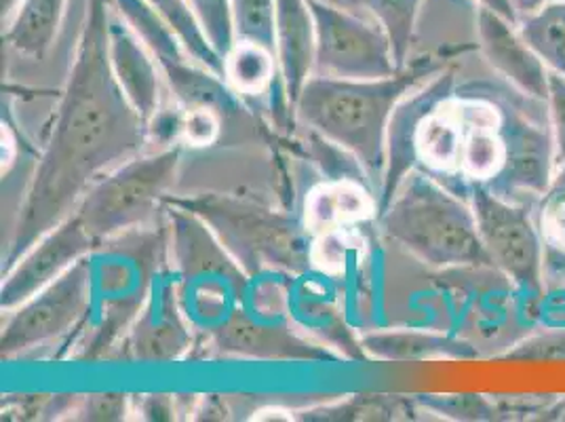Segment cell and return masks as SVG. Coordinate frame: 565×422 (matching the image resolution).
Segmentation results:
<instances>
[{
    "instance_id": "cell-35",
    "label": "cell",
    "mask_w": 565,
    "mask_h": 422,
    "mask_svg": "<svg viewBox=\"0 0 565 422\" xmlns=\"http://www.w3.org/2000/svg\"><path fill=\"white\" fill-rule=\"evenodd\" d=\"M559 2H565V0H513V7L518 11L519 22H521L523 18H530L542 9H546L551 4H559Z\"/></svg>"
},
{
    "instance_id": "cell-26",
    "label": "cell",
    "mask_w": 565,
    "mask_h": 422,
    "mask_svg": "<svg viewBox=\"0 0 565 422\" xmlns=\"http://www.w3.org/2000/svg\"><path fill=\"white\" fill-rule=\"evenodd\" d=\"M424 408L446 414L456 421H494L498 410L481 395H448V398H420Z\"/></svg>"
},
{
    "instance_id": "cell-22",
    "label": "cell",
    "mask_w": 565,
    "mask_h": 422,
    "mask_svg": "<svg viewBox=\"0 0 565 422\" xmlns=\"http://www.w3.org/2000/svg\"><path fill=\"white\" fill-rule=\"evenodd\" d=\"M519 32L536 49L551 71L565 74V2L523 18L519 22Z\"/></svg>"
},
{
    "instance_id": "cell-10",
    "label": "cell",
    "mask_w": 565,
    "mask_h": 422,
    "mask_svg": "<svg viewBox=\"0 0 565 422\" xmlns=\"http://www.w3.org/2000/svg\"><path fill=\"white\" fill-rule=\"evenodd\" d=\"M99 243L85 229L76 213L68 215L47 235L41 236L20 262L4 273L0 287L2 310H13L34 294H39L49 283L60 279L78 260L87 259Z\"/></svg>"
},
{
    "instance_id": "cell-25",
    "label": "cell",
    "mask_w": 565,
    "mask_h": 422,
    "mask_svg": "<svg viewBox=\"0 0 565 422\" xmlns=\"http://www.w3.org/2000/svg\"><path fill=\"white\" fill-rule=\"evenodd\" d=\"M213 49L226 57L235 48V22L231 0H189Z\"/></svg>"
},
{
    "instance_id": "cell-8",
    "label": "cell",
    "mask_w": 565,
    "mask_h": 422,
    "mask_svg": "<svg viewBox=\"0 0 565 422\" xmlns=\"http://www.w3.org/2000/svg\"><path fill=\"white\" fill-rule=\"evenodd\" d=\"M467 199L495 268H500L523 294L541 296L544 247L530 205L523 201H509L481 182L469 184Z\"/></svg>"
},
{
    "instance_id": "cell-32",
    "label": "cell",
    "mask_w": 565,
    "mask_h": 422,
    "mask_svg": "<svg viewBox=\"0 0 565 422\" xmlns=\"http://www.w3.org/2000/svg\"><path fill=\"white\" fill-rule=\"evenodd\" d=\"M141 414L148 421H171L175 410H173L171 401L166 395H150V398L143 401Z\"/></svg>"
},
{
    "instance_id": "cell-20",
    "label": "cell",
    "mask_w": 565,
    "mask_h": 422,
    "mask_svg": "<svg viewBox=\"0 0 565 422\" xmlns=\"http://www.w3.org/2000/svg\"><path fill=\"white\" fill-rule=\"evenodd\" d=\"M190 347L186 328L178 317L166 313H148L131 336V357L140 361H173Z\"/></svg>"
},
{
    "instance_id": "cell-18",
    "label": "cell",
    "mask_w": 565,
    "mask_h": 422,
    "mask_svg": "<svg viewBox=\"0 0 565 422\" xmlns=\"http://www.w3.org/2000/svg\"><path fill=\"white\" fill-rule=\"evenodd\" d=\"M279 76L277 55L254 43L236 41L235 48L224 57V78L241 97L268 94Z\"/></svg>"
},
{
    "instance_id": "cell-4",
    "label": "cell",
    "mask_w": 565,
    "mask_h": 422,
    "mask_svg": "<svg viewBox=\"0 0 565 422\" xmlns=\"http://www.w3.org/2000/svg\"><path fill=\"white\" fill-rule=\"evenodd\" d=\"M167 208L196 215L247 277L264 271L302 275L312 266V241L302 220L224 194L167 197Z\"/></svg>"
},
{
    "instance_id": "cell-16",
    "label": "cell",
    "mask_w": 565,
    "mask_h": 422,
    "mask_svg": "<svg viewBox=\"0 0 565 422\" xmlns=\"http://www.w3.org/2000/svg\"><path fill=\"white\" fill-rule=\"evenodd\" d=\"M377 215V197L361 180H330L307 194L302 222L312 236L353 229L359 222Z\"/></svg>"
},
{
    "instance_id": "cell-27",
    "label": "cell",
    "mask_w": 565,
    "mask_h": 422,
    "mask_svg": "<svg viewBox=\"0 0 565 422\" xmlns=\"http://www.w3.org/2000/svg\"><path fill=\"white\" fill-rule=\"evenodd\" d=\"M546 110L555 141V165L559 167L565 163V74L562 72L548 71Z\"/></svg>"
},
{
    "instance_id": "cell-28",
    "label": "cell",
    "mask_w": 565,
    "mask_h": 422,
    "mask_svg": "<svg viewBox=\"0 0 565 422\" xmlns=\"http://www.w3.org/2000/svg\"><path fill=\"white\" fill-rule=\"evenodd\" d=\"M220 123H222V118L217 117L213 110H207V108L184 110L182 113L180 136L190 146L203 148V146H210L220 138Z\"/></svg>"
},
{
    "instance_id": "cell-31",
    "label": "cell",
    "mask_w": 565,
    "mask_h": 422,
    "mask_svg": "<svg viewBox=\"0 0 565 422\" xmlns=\"http://www.w3.org/2000/svg\"><path fill=\"white\" fill-rule=\"evenodd\" d=\"M565 203V163L555 169L553 182L546 190V194L541 199V220L551 215L553 211L559 210Z\"/></svg>"
},
{
    "instance_id": "cell-5",
    "label": "cell",
    "mask_w": 565,
    "mask_h": 422,
    "mask_svg": "<svg viewBox=\"0 0 565 422\" xmlns=\"http://www.w3.org/2000/svg\"><path fill=\"white\" fill-rule=\"evenodd\" d=\"M180 157V146H163L118 165L87 190L74 213L99 245L131 229H140L166 203Z\"/></svg>"
},
{
    "instance_id": "cell-17",
    "label": "cell",
    "mask_w": 565,
    "mask_h": 422,
    "mask_svg": "<svg viewBox=\"0 0 565 422\" xmlns=\"http://www.w3.org/2000/svg\"><path fill=\"white\" fill-rule=\"evenodd\" d=\"M66 7L68 0H22L4 24V45L28 60H43L60 34Z\"/></svg>"
},
{
    "instance_id": "cell-37",
    "label": "cell",
    "mask_w": 565,
    "mask_h": 422,
    "mask_svg": "<svg viewBox=\"0 0 565 422\" xmlns=\"http://www.w3.org/2000/svg\"><path fill=\"white\" fill-rule=\"evenodd\" d=\"M559 419H564V421H565V401H564V405H562V408H559Z\"/></svg>"
},
{
    "instance_id": "cell-3",
    "label": "cell",
    "mask_w": 565,
    "mask_h": 422,
    "mask_svg": "<svg viewBox=\"0 0 565 422\" xmlns=\"http://www.w3.org/2000/svg\"><path fill=\"white\" fill-rule=\"evenodd\" d=\"M376 220L384 235L426 266H494L469 199L418 169L405 176Z\"/></svg>"
},
{
    "instance_id": "cell-14",
    "label": "cell",
    "mask_w": 565,
    "mask_h": 422,
    "mask_svg": "<svg viewBox=\"0 0 565 422\" xmlns=\"http://www.w3.org/2000/svg\"><path fill=\"white\" fill-rule=\"evenodd\" d=\"M213 345L224 355L258 361H323L328 351L279 324L256 321L249 313L235 310L213 331Z\"/></svg>"
},
{
    "instance_id": "cell-15",
    "label": "cell",
    "mask_w": 565,
    "mask_h": 422,
    "mask_svg": "<svg viewBox=\"0 0 565 422\" xmlns=\"http://www.w3.org/2000/svg\"><path fill=\"white\" fill-rule=\"evenodd\" d=\"M315 20L308 0H277V64L289 104L302 94L315 72Z\"/></svg>"
},
{
    "instance_id": "cell-19",
    "label": "cell",
    "mask_w": 565,
    "mask_h": 422,
    "mask_svg": "<svg viewBox=\"0 0 565 422\" xmlns=\"http://www.w3.org/2000/svg\"><path fill=\"white\" fill-rule=\"evenodd\" d=\"M365 349L384 359H430V357H472L471 345L458 342L439 334L399 331L374 334L363 340Z\"/></svg>"
},
{
    "instance_id": "cell-29",
    "label": "cell",
    "mask_w": 565,
    "mask_h": 422,
    "mask_svg": "<svg viewBox=\"0 0 565 422\" xmlns=\"http://www.w3.org/2000/svg\"><path fill=\"white\" fill-rule=\"evenodd\" d=\"M81 421H122L127 414V395L120 393H99L87 395L83 405L76 410Z\"/></svg>"
},
{
    "instance_id": "cell-12",
    "label": "cell",
    "mask_w": 565,
    "mask_h": 422,
    "mask_svg": "<svg viewBox=\"0 0 565 422\" xmlns=\"http://www.w3.org/2000/svg\"><path fill=\"white\" fill-rule=\"evenodd\" d=\"M477 39L486 62L504 83L521 94L546 102L551 68L523 39L519 24L490 9L477 7Z\"/></svg>"
},
{
    "instance_id": "cell-30",
    "label": "cell",
    "mask_w": 565,
    "mask_h": 422,
    "mask_svg": "<svg viewBox=\"0 0 565 422\" xmlns=\"http://www.w3.org/2000/svg\"><path fill=\"white\" fill-rule=\"evenodd\" d=\"M511 357H527V359H565V331L548 334L523 342Z\"/></svg>"
},
{
    "instance_id": "cell-2",
    "label": "cell",
    "mask_w": 565,
    "mask_h": 422,
    "mask_svg": "<svg viewBox=\"0 0 565 422\" xmlns=\"http://www.w3.org/2000/svg\"><path fill=\"white\" fill-rule=\"evenodd\" d=\"M437 72L439 66L433 62H420L372 81L310 76L294 115L312 134L351 152L377 197L386 169L391 118L401 102Z\"/></svg>"
},
{
    "instance_id": "cell-9",
    "label": "cell",
    "mask_w": 565,
    "mask_h": 422,
    "mask_svg": "<svg viewBox=\"0 0 565 422\" xmlns=\"http://www.w3.org/2000/svg\"><path fill=\"white\" fill-rule=\"evenodd\" d=\"M92 292L94 268L87 256L24 305L9 310L0 336L2 357L34 351L76 328L89 313Z\"/></svg>"
},
{
    "instance_id": "cell-36",
    "label": "cell",
    "mask_w": 565,
    "mask_h": 422,
    "mask_svg": "<svg viewBox=\"0 0 565 422\" xmlns=\"http://www.w3.org/2000/svg\"><path fill=\"white\" fill-rule=\"evenodd\" d=\"M22 0H0V11H2V24L9 22V18L15 13Z\"/></svg>"
},
{
    "instance_id": "cell-11",
    "label": "cell",
    "mask_w": 565,
    "mask_h": 422,
    "mask_svg": "<svg viewBox=\"0 0 565 422\" xmlns=\"http://www.w3.org/2000/svg\"><path fill=\"white\" fill-rule=\"evenodd\" d=\"M456 81L449 71H439L433 74L428 81H424L420 87H416L407 95L388 125V138H386V169L382 178V188L377 194V213L384 210L395 192L399 190L401 182L409 171L416 169V134L423 123V118L448 95L454 94Z\"/></svg>"
},
{
    "instance_id": "cell-33",
    "label": "cell",
    "mask_w": 565,
    "mask_h": 422,
    "mask_svg": "<svg viewBox=\"0 0 565 422\" xmlns=\"http://www.w3.org/2000/svg\"><path fill=\"white\" fill-rule=\"evenodd\" d=\"M542 229L546 236L565 250V203L557 211H553L551 215L542 218Z\"/></svg>"
},
{
    "instance_id": "cell-23",
    "label": "cell",
    "mask_w": 565,
    "mask_h": 422,
    "mask_svg": "<svg viewBox=\"0 0 565 422\" xmlns=\"http://www.w3.org/2000/svg\"><path fill=\"white\" fill-rule=\"evenodd\" d=\"M236 41L277 55V0H231Z\"/></svg>"
},
{
    "instance_id": "cell-34",
    "label": "cell",
    "mask_w": 565,
    "mask_h": 422,
    "mask_svg": "<svg viewBox=\"0 0 565 422\" xmlns=\"http://www.w3.org/2000/svg\"><path fill=\"white\" fill-rule=\"evenodd\" d=\"M475 2L479 7H483V9H490V11H494L498 15L511 20L513 24H519V15L515 7H513V0H475Z\"/></svg>"
},
{
    "instance_id": "cell-38",
    "label": "cell",
    "mask_w": 565,
    "mask_h": 422,
    "mask_svg": "<svg viewBox=\"0 0 565 422\" xmlns=\"http://www.w3.org/2000/svg\"><path fill=\"white\" fill-rule=\"evenodd\" d=\"M330 2H331V0H330Z\"/></svg>"
},
{
    "instance_id": "cell-13",
    "label": "cell",
    "mask_w": 565,
    "mask_h": 422,
    "mask_svg": "<svg viewBox=\"0 0 565 422\" xmlns=\"http://www.w3.org/2000/svg\"><path fill=\"white\" fill-rule=\"evenodd\" d=\"M108 48L118 87L138 117L150 127V123L163 113L166 78L150 51L131 30V25L118 15L115 7L110 9L108 22Z\"/></svg>"
},
{
    "instance_id": "cell-24",
    "label": "cell",
    "mask_w": 565,
    "mask_h": 422,
    "mask_svg": "<svg viewBox=\"0 0 565 422\" xmlns=\"http://www.w3.org/2000/svg\"><path fill=\"white\" fill-rule=\"evenodd\" d=\"M374 11L377 22L386 28L395 57L401 68L407 66V53L412 45V34L423 0H365Z\"/></svg>"
},
{
    "instance_id": "cell-21",
    "label": "cell",
    "mask_w": 565,
    "mask_h": 422,
    "mask_svg": "<svg viewBox=\"0 0 565 422\" xmlns=\"http://www.w3.org/2000/svg\"><path fill=\"white\" fill-rule=\"evenodd\" d=\"M146 2L175 32V36L192 55V60H196L207 71L224 76V57L213 49L189 0H146Z\"/></svg>"
},
{
    "instance_id": "cell-7",
    "label": "cell",
    "mask_w": 565,
    "mask_h": 422,
    "mask_svg": "<svg viewBox=\"0 0 565 422\" xmlns=\"http://www.w3.org/2000/svg\"><path fill=\"white\" fill-rule=\"evenodd\" d=\"M315 20L312 76L372 81L401 71L386 28L342 9L330 0H308Z\"/></svg>"
},
{
    "instance_id": "cell-6",
    "label": "cell",
    "mask_w": 565,
    "mask_h": 422,
    "mask_svg": "<svg viewBox=\"0 0 565 422\" xmlns=\"http://www.w3.org/2000/svg\"><path fill=\"white\" fill-rule=\"evenodd\" d=\"M110 4L154 57L166 78L167 92L182 113L207 108L222 120L245 115L247 108L241 95L231 89L224 76L192 60L175 32L150 9L146 0H110Z\"/></svg>"
},
{
    "instance_id": "cell-1",
    "label": "cell",
    "mask_w": 565,
    "mask_h": 422,
    "mask_svg": "<svg viewBox=\"0 0 565 422\" xmlns=\"http://www.w3.org/2000/svg\"><path fill=\"white\" fill-rule=\"evenodd\" d=\"M110 0H89L71 76L47 144L25 190L4 254L9 273L25 252L64 222L99 178L143 152L150 127L131 108L110 66Z\"/></svg>"
}]
</instances>
